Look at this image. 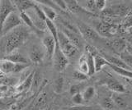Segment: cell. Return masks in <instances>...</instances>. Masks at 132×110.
Wrapping results in <instances>:
<instances>
[{"instance_id":"obj_1","label":"cell","mask_w":132,"mask_h":110,"mask_svg":"<svg viewBox=\"0 0 132 110\" xmlns=\"http://www.w3.org/2000/svg\"><path fill=\"white\" fill-rule=\"evenodd\" d=\"M5 39L6 54L16 51L19 47L25 44L29 37V29L23 26H20L7 33Z\"/></svg>"},{"instance_id":"obj_2","label":"cell","mask_w":132,"mask_h":110,"mask_svg":"<svg viewBox=\"0 0 132 110\" xmlns=\"http://www.w3.org/2000/svg\"><path fill=\"white\" fill-rule=\"evenodd\" d=\"M57 45L59 46V48L62 52V54H63L68 59L76 56L78 54V53L79 52V50H78L75 46L73 45L71 42L69 41L68 38L66 37L65 35L61 31H58Z\"/></svg>"},{"instance_id":"obj_3","label":"cell","mask_w":132,"mask_h":110,"mask_svg":"<svg viewBox=\"0 0 132 110\" xmlns=\"http://www.w3.org/2000/svg\"><path fill=\"white\" fill-rule=\"evenodd\" d=\"M22 22L18 14L15 12H12L8 15V17L6 18L3 24L1 29V35H6L12 30L16 29V27L22 26Z\"/></svg>"},{"instance_id":"obj_4","label":"cell","mask_w":132,"mask_h":110,"mask_svg":"<svg viewBox=\"0 0 132 110\" xmlns=\"http://www.w3.org/2000/svg\"><path fill=\"white\" fill-rule=\"evenodd\" d=\"M77 28L79 35L85 39L90 40V41H96L100 39V35L97 33V31L93 27L86 25L84 22H78Z\"/></svg>"},{"instance_id":"obj_5","label":"cell","mask_w":132,"mask_h":110,"mask_svg":"<svg viewBox=\"0 0 132 110\" xmlns=\"http://www.w3.org/2000/svg\"><path fill=\"white\" fill-rule=\"evenodd\" d=\"M95 31H97V33L99 35L102 36H110L114 35L117 33L118 27L117 25L114 24H109L105 22H97L95 26Z\"/></svg>"},{"instance_id":"obj_6","label":"cell","mask_w":132,"mask_h":110,"mask_svg":"<svg viewBox=\"0 0 132 110\" xmlns=\"http://www.w3.org/2000/svg\"><path fill=\"white\" fill-rule=\"evenodd\" d=\"M52 59L54 63V67L58 72L64 71L69 63V59L62 54V52L59 48V46H55V54H54Z\"/></svg>"},{"instance_id":"obj_7","label":"cell","mask_w":132,"mask_h":110,"mask_svg":"<svg viewBox=\"0 0 132 110\" xmlns=\"http://www.w3.org/2000/svg\"><path fill=\"white\" fill-rule=\"evenodd\" d=\"M14 12V4L8 0H2L0 3V35L3 24L11 13Z\"/></svg>"},{"instance_id":"obj_8","label":"cell","mask_w":132,"mask_h":110,"mask_svg":"<svg viewBox=\"0 0 132 110\" xmlns=\"http://www.w3.org/2000/svg\"><path fill=\"white\" fill-rule=\"evenodd\" d=\"M42 44L45 48V51H46L48 59L51 60L53 58L54 54H55V46H56L55 39H53L51 35L45 36V37L42 39Z\"/></svg>"},{"instance_id":"obj_9","label":"cell","mask_w":132,"mask_h":110,"mask_svg":"<svg viewBox=\"0 0 132 110\" xmlns=\"http://www.w3.org/2000/svg\"><path fill=\"white\" fill-rule=\"evenodd\" d=\"M61 31L65 35V36L68 38V39L71 42V44L73 46H75L78 50L82 49L84 44H82V42L81 40V37L79 36V34L75 33V32L71 31L68 29H65V28H64V30Z\"/></svg>"},{"instance_id":"obj_10","label":"cell","mask_w":132,"mask_h":110,"mask_svg":"<svg viewBox=\"0 0 132 110\" xmlns=\"http://www.w3.org/2000/svg\"><path fill=\"white\" fill-rule=\"evenodd\" d=\"M44 57L45 53L39 46H33L29 52V58L35 64H40L42 63Z\"/></svg>"},{"instance_id":"obj_11","label":"cell","mask_w":132,"mask_h":110,"mask_svg":"<svg viewBox=\"0 0 132 110\" xmlns=\"http://www.w3.org/2000/svg\"><path fill=\"white\" fill-rule=\"evenodd\" d=\"M105 85L110 91L116 94H121L126 92V89L124 85L115 79H107L105 81Z\"/></svg>"},{"instance_id":"obj_12","label":"cell","mask_w":132,"mask_h":110,"mask_svg":"<svg viewBox=\"0 0 132 110\" xmlns=\"http://www.w3.org/2000/svg\"><path fill=\"white\" fill-rule=\"evenodd\" d=\"M101 55L105 58V60L106 61L108 64H111V65H113V66H116V67H121L123 69H126V70L131 71V67H128L127 65L124 62H122V61L119 58H117V57H115V56L109 55L107 54H105V53H102Z\"/></svg>"},{"instance_id":"obj_13","label":"cell","mask_w":132,"mask_h":110,"mask_svg":"<svg viewBox=\"0 0 132 110\" xmlns=\"http://www.w3.org/2000/svg\"><path fill=\"white\" fill-rule=\"evenodd\" d=\"M3 59L8 60L14 63H29V61L26 57L16 50L6 54Z\"/></svg>"},{"instance_id":"obj_14","label":"cell","mask_w":132,"mask_h":110,"mask_svg":"<svg viewBox=\"0 0 132 110\" xmlns=\"http://www.w3.org/2000/svg\"><path fill=\"white\" fill-rule=\"evenodd\" d=\"M13 3L20 13H26L29 9H33L36 4V2L30 0H16Z\"/></svg>"},{"instance_id":"obj_15","label":"cell","mask_w":132,"mask_h":110,"mask_svg":"<svg viewBox=\"0 0 132 110\" xmlns=\"http://www.w3.org/2000/svg\"><path fill=\"white\" fill-rule=\"evenodd\" d=\"M66 7H67V10L70 11L73 13H88V11L84 9L78 1H74V0H67L64 1Z\"/></svg>"},{"instance_id":"obj_16","label":"cell","mask_w":132,"mask_h":110,"mask_svg":"<svg viewBox=\"0 0 132 110\" xmlns=\"http://www.w3.org/2000/svg\"><path fill=\"white\" fill-rule=\"evenodd\" d=\"M14 63H12L10 61L6 59L0 60V73L2 74H10L13 73L15 68Z\"/></svg>"},{"instance_id":"obj_17","label":"cell","mask_w":132,"mask_h":110,"mask_svg":"<svg viewBox=\"0 0 132 110\" xmlns=\"http://www.w3.org/2000/svg\"><path fill=\"white\" fill-rule=\"evenodd\" d=\"M111 10L112 11L114 16H120V17H126L130 10L126 4H117L111 6Z\"/></svg>"},{"instance_id":"obj_18","label":"cell","mask_w":132,"mask_h":110,"mask_svg":"<svg viewBox=\"0 0 132 110\" xmlns=\"http://www.w3.org/2000/svg\"><path fill=\"white\" fill-rule=\"evenodd\" d=\"M33 75H34V72H31L26 78H25L23 81H22V82H21L20 85L16 87V91L18 92H22V91H28L29 89L31 88Z\"/></svg>"},{"instance_id":"obj_19","label":"cell","mask_w":132,"mask_h":110,"mask_svg":"<svg viewBox=\"0 0 132 110\" xmlns=\"http://www.w3.org/2000/svg\"><path fill=\"white\" fill-rule=\"evenodd\" d=\"M94 60V68L95 72H100L104 66L107 65V62L103 57L99 54H93Z\"/></svg>"},{"instance_id":"obj_20","label":"cell","mask_w":132,"mask_h":110,"mask_svg":"<svg viewBox=\"0 0 132 110\" xmlns=\"http://www.w3.org/2000/svg\"><path fill=\"white\" fill-rule=\"evenodd\" d=\"M20 18L25 25L28 26L30 29H32L36 33H37V34L40 33V31L36 29V27L34 25V22H33V20L31 18V17L27 13H20Z\"/></svg>"},{"instance_id":"obj_21","label":"cell","mask_w":132,"mask_h":110,"mask_svg":"<svg viewBox=\"0 0 132 110\" xmlns=\"http://www.w3.org/2000/svg\"><path fill=\"white\" fill-rule=\"evenodd\" d=\"M111 99H112V101L115 106H117V107L121 109H125L128 107L127 101L124 99L122 96L120 95V94L114 93L112 96H111Z\"/></svg>"},{"instance_id":"obj_22","label":"cell","mask_w":132,"mask_h":110,"mask_svg":"<svg viewBox=\"0 0 132 110\" xmlns=\"http://www.w3.org/2000/svg\"><path fill=\"white\" fill-rule=\"evenodd\" d=\"M86 60H87V64H88V76H92L95 73L94 60H93V53L91 52L89 49H88L86 52Z\"/></svg>"},{"instance_id":"obj_23","label":"cell","mask_w":132,"mask_h":110,"mask_svg":"<svg viewBox=\"0 0 132 110\" xmlns=\"http://www.w3.org/2000/svg\"><path fill=\"white\" fill-rule=\"evenodd\" d=\"M42 5V4H41ZM40 7L41 10L43 11V13L45 16V17H46L47 20H50V21L53 22L54 20L56 18V16H57V13L55 10L52 8L51 7H48V6H45V5H42L40 6V4L39 5Z\"/></svg>"},{"instance_id":"obj_24","label":"cell","mask_w":132,"mask_h":110,"mask_svg":"<svg viewBox=\"0 0 132 110\" xmlns=\"http://www.w3.org/2000/svg\"><path fill=\"white\" fill-rule=\"evenodd\" d=\"M45 26L48 28V30L50 31V33H51V35L53 37V39H55V44L57 45V42H58V31L57 30V27L55 26V25L54 24L53 22L50 21V20H45Z\"/></svg>"},{"instance_id":"obj_25","label":"cell","mask_w":132,"mask_h":110,"mask_svg":"<svg viewBox=\"0 0 132 110\" xmlns=\"http://www.w3.org/2000/svg\"><path fill=\"white\" fill-rule=\"evenodd\" d=\"M111 45L114 48L115 51H117L118 53H122L124 50L126 49V44L125 41H123L121 39H114L111 41Z\"/></svg>"},{"instance_id":"obj_26","label":"cell","mask_w":132,"mask_h":110,"mask_svg":"<svg viewBox=\"0 0 132 110\" xmlns=\"http://www.w3.org/2000/svg\"><path fill=\"white\" fill-rule=\"evenodd\" d=\"M95 88L93 86H88L86 87L82 92V96L84 99V102H89L91 99H93V97L95 95Z\"/></svg>"},{"instance_id":"obj_27","label":"cell","mask_w":132,"mask_h":110,"mask_svg":"<svg viewBox=\"0 0 132 110\" xmlns=\"http://www.w3.org/2000/svg\"><path fill=\"white\" fill-rule=\"evenodd\" d=\"M107 66H109L115 72H117L120 76L126 77V78H129V79H130L132 77V73H131V71H130V70H126V69H123L121 67H116V66H113V65H111L108 63H107Z\"/></svg>"},{"instance_id":"obj_28","label":"cell","mask_w":132,"mask_h":110,"mask_svg":"<svg viewBox=\"0 0 132 110\" xmlns=\"http://www.w3.org/2000/svg\"><path fill=\"white\" fill-rule=\"evenodd\" d=\"M14 99L12 98H3L0 97V110L10 109L14 104Z\"/></svg>"},{"instance_id":"obj_29","label":"cell","mask_w":132,"mask_h":110,"mask_svg":"<svg viewBox=\"0 0 132 110\" xmlns=\"http://www.w3.org/2000/svg\"><path fill=\"white\" fill-rule=\"evenodd\" d=\"M41 82H42V76H41V74L37 71L34 72V75H33V78H32V83H31L32 89H34L35 91L36 89H38Z\"/></svg>"},{"instance_id":"obj_30","label":"cell","mask_w":132,"mask_h":110,"mask_svg":"<svg viewBox=\"0 0 132 110\" xmlns=\"http://www.w3.org/2000/svg\"><path fill=\"white\" fill-rule=\"evenodd\" d=\"M120 59H121L122 62L125 63L128 67H132V56H131V53L129 51H127L126 49L124 50L122 53L120 54Z\"/></svg>"},{"instance_id":"obj_31","label":"cell","mask_w":132,"mask_h":110,"mask_svg":"<svg viewBox=\"0 0 132 110\" xmlns=\"http://www.w3.org/2000/svg\"><path fill=\"white\" fill-rule=\"evenodd\" d=\"M82 73L88 75V64H87V60H86V54L82 55L80 59H79V63H78V70Z\"/></svg>"},{"instance_id":"obj_32","label":"cell","mask_w":132,"mask_h":110,"mask_svg":"<svg viewBox=\"0 0 132 110\" xmlns=\"http://www.w3.org/2000/svg\"><path fill=\"white\" fill-rule=\"evenodd\" d=\"M101 105L103 108L105 109H112L114 108V103L112 101V99L111 97H106V98H103L102 100L101 101Z\"/></svg>"},{"instance_id":"obj_33","label":"cell","mask_w":132,"mask_h":110,"mask_svg":"<svg viewBox=\"0 0 132 110\" xmlns=\"http://www.w3.org/2000/svg\"><path fill=\"white\" fill-rule=\"evenodd\" d=\"M47 101V94L46 92H41L40 94V95L38 97V99H36V108H41L42 106H44L45 104Z\"/></svg>"},{"instance_id":"obj_34","label":"cell","mask_w":132,"mask_h":110,"mask_svg":"<svg viewBox=\"0 0 132 110\" xmlns=\"http://www.w3.org/2000/svg\"><path fill=\"white\" fill-rule=\"evenodd\" d=\"M88 76L84 74V73H82L81 72L75 70L73 72V78L74 80H76L78 81H80V82H82V81H88Z\"/></svg>"},{"instance_id":"obj_35","label":"cell","mask_w":132,"mask_h":110,"mask_svg":"<svg viewBox=\"0 0 132 110\" xmlns=\"http://www.w3.org/2000/svg\"><path fill=\"white\" fill-rule=\"evenodd\" d=\"M63 87H64V78L60 76L55 81V84H54L55 91L57 94L61 93L62 91H63Z\"/></svg>"},{"instance_id":"obj_36","label":"cell","mask_w":132,"mask_h":110,"mask_svg":"<svg viewBox=\"0 0 132 110\" xmlns=\"http://www.w3.org/2000/svg\"><path fill=\"white\" fill-rule=\"evenodd\" d=\"M84 87V85H82V83L73 85L69 89V94L73 96V95H76V94H78V93H82Z\"/></svg>"},{"instance_id":"obj_37","label":"cell","mask_w":132,"mask_h":110,"mask_svg":"<svg viewBox=\"0 0 132 110\" xmlns=\"http://www.w3.org/2000/svg\"><path fill=\"white\" fill-rule=\"evenodd\" d=\"M86 3V7H84V9H86L88 12H96V7H95V0H88L85 2Z\"/></svg>"},{"instance_id":"obj_38","label":"cell","mask_w":132,"mask_h":110,"mask_svg":"<svg viewBox=\"0 0 132 110\" xmlns=\"http://www.w3.org/2000/svg\"><path fill=\"white\" fill-rule=\"evenodd\" d=\"M72 100L73 103L77 105H82L84 102V99H82V93H78L76 95H73Z\"/></svg>"},{"instance_id":"obj_39","label":"cell","mask_w":132,"mask_h":110,"mask_svg":"<svg viewBox=\"0 0 132 110\" xmlns=\"http://www.w3.org/2000/svg\"><path fill=\"white\" fill-rule=\"evenodd\" d=\"M106 1L105 0H95V7L97 11H103L106 8Z\"/></svg>"},{"instance_id":"obj_40","label":"cell","mask_w":132,"mask_h":110,"mask_svg":"<svg viewBox=\"0 0 132 110\" xmlns=\"http://www.w3.org/2000/svg\"><path fill=\"white\" fill-rule=\"evenodd\" d=\"M54 3H55V5L57 6V7H59L60 10L61 11H68L67 10V7H66L65 2L63 1V0H57V1H54Z\"/></svg>"},{"instance_id":"obj_41","label":"cell","mask_w":132,"mask_h":110,"mask_svg":"<svg viewBox=\"0 0 132 110\" xmlns=\"http://www.w3.org/2000/svg\"><path fill=\"white\" fill-rule=\"evenodd\" d=\"M69 110H91V108L89 107H80V106H78V107H73V108H69Z\"/></svg>"},{"instance_id":"obj_42","label":"cell","mask_w":132,"mask_h":110,"mask_svg":"<svg viewBox=\"0 0 132 110\" xmlns=\"http://www.w3.org/2000/svg\"><path fill=\"white\" fill-rule=\"evenodd\" d=\"M41 110H52L51 108H43V109H41Z\"/></svg>"},{"instance_id":"obj_43","label":"cell","mask_w":132,"mask_h":110,"mask_svg":"<svg viewBox=\"0 0 132 110\" xmlns=\"http://www.w3.org/2000/svg\"><path fill=\"white\" fill-rule=\"evenodd\" d=\"M34 110H40V109H39V108H35Z\"/></svg>"},{"instance_id":"obj_44","label":"cell","mask_w":132,"mask_h":110,"mask_svg":"<svg viewBox=\"0 0 132 110\" xmlns=\"http://www.w3.org/2000/svg\"><path fill=\"white\" fill-rule=\"evenodd\" d=\"M1 75H3V74H2V73H0V76H1Z\"/></svg>"},{"instance_id":"obj_45","label":"cell","mask_w":132,"mask_h":110,"mask_svg":"<svg viewBox=\"0 0 132 110\" xmlns=\"http://www.w3.org/2000/svg\"><path fill=\"white\" fill-rule=\"evenodd\" d=\"M0 3H1V0H0Z\"/></svg>"}]
</instances>
